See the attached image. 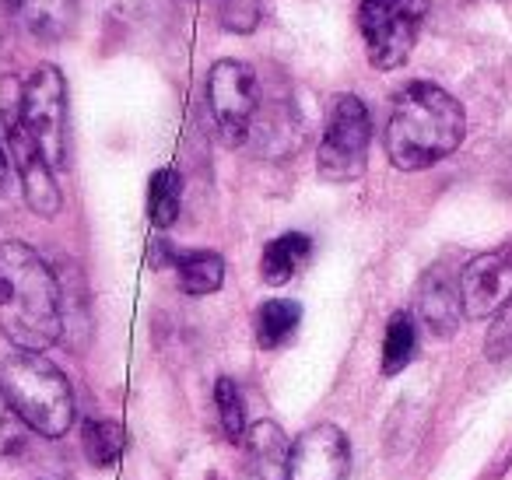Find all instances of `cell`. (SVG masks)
Segmentation results:
<instances>
[{"mask_svg": "<svg viewBox=\"0 0 512 480\" xmlns=\"http://www.w3.org/2000/svg\"><path fill=\"white\" fill-rule=\"evenodd\" d=\"M0 333L29 354H43L64 337V288L25 242L0 246Z\"/></svg>", "mask_w": 512, "mask_h": 480, "instance_id": "6da1fadb", "label": "cell"}, {"mask_svg": "<svg viewBox=\"0 0 512 480\" xmlns=\"http://www.w3.org/2000/svg\"><path fill=\"white\" fill-rule=\"evenodd\" d=\"M467 116L463 106L432 81L400 88L386 123V155L400 172L432 169L463 144Z\"/></svg>", "mask_w": 512, "mask_h": 480, "instance_id": "7a4b0ae2", "label": "cell"}, {"mask_svg": "<svg viewBox=\"0 0 512 480\" xmlns=\"http://www.w3.org/2000/svg\"><path fill=\"white\" fill-rule=\"evenodd\" d=\"M0 393L8 396L11 410L46 438H64L74 428V389L67 375L43 354L18 351L0 361Z\"/></svg>", "mask_w": 512, "mask_h": 480, "instance_id": "3957f363", "label": "cell"}, {"mask_svg": "<svg viewBox=\"0 0 512 480\" xmlns=\"http://www.w3.org/2000/svg\"><path fill=\"white\" fill-rule=\"evenodd\" d=\"M428 8H432L428 0H362L358 29H362L369 64L379 71H397L400 64H407Z\"/></svg>", "mask_w": 512, "mask_h": 480, "instance_id": "277c9868", "label": "cell"}, {"mask_svg": "<svg viewBox=\"0 0 512 480\" xmlns=\"http://www.w3.org/2000/svg\"><path fill=\"white\" fill-rule=\"evenodd\" d=\"M0 127H4V141H8V155L18 169V179H22V193L25 204L39 214V218H57L60 214V186L57 176H53V165L46 162V155L39 151L36 137L29 134L22 120V85L11 81V92L4 95V109H0Z\"/></svg>", "mask_w": 512, "mask_h": 480, "instance_id": "5b68a950", "label": "cell"}, {"mask_svg": "<svg viewBox=\"0 0 512 480\" xmlns=\"http://www.w3.org/2000/svg\"><path fill=\"white\" fill-rule=\"evenodd\" d=\"M372 141L369 109L358 95H337L330 109L327 130L316 148V169L327 183H355L365 172Z\"/></svg>", "mask_w": 512, "mask_h": 480, "instance_id": "8992f818", "label": "cell"}, {"mask_svg": "<svg viewBox=\"0 0 512 480\" xmlns=\"http://www.w3.org/2000/svg\"><path fill=\"white\" fill-rule=\"evenodd\" d=\"M22 120L53 169L67 165V85L60 67L39 64L22 81Z\"/></svg>", "mask_w": 512, "mask_h": 480, "instance_id": "52a82bcc", "label": "cell"}, {"mask_svg": "<svg viewBox=\"0 0 512 480\" xmlns=\"http://www.w3.org/2000/svg\"><path fill=\"white\" fill-rule=\"evenodd\" d=\"M260 99H264L260 81H256L253 67L242 60H218L207 74V102H211L214 123L228 144L246 141Z\"/></svg>", "mask_w": 512, "mask_h": 480, "instance_id": "ba28073f", "label": "cell"}, {"mask_svg": "<svg viewBox=\"0 0 512 480\" xmlns=\"http://www.w3.org/2000/svg\"><path fill=\"white\" fill-rule=\"evenodd\" d=\"M512 298V246L481 253L460 270V302L467 319H488Z\"/></svg>", "mask_w": 512, "mask_h": 480, "instance_id": "9c48e42d", "label": "cell"}, {"mask_svg": "<svg viewBox=\"0 0 512 480\" xmlns=\"http://www.w3.org/2000/svg\"><path fill=\"white\" fill-rule=\"evenodd\" d=\"M351 445L337 424H316L292 445L288 480H348Z\"/></svg>", "mask_w": 512, "mask_h": 480, "instance_id": "30bf717a", "label": "cell"}, {"mask_svg": "<svg viewBox=\"0 0 512 480\" xmlns=\"http://www.w3.org/2000/svg\"><path fill=\"white\" fill-rule=\"evenodd\" d=\"M302 137H306V123H302L299 109L292 99H260L253 123H249V148L260 158H288L299 151Z\"/></svg>", "mask_w": 512, "mask_h": 480, "instance_id": "8fae6325", "label": "cell"}, {"mask_svg": "<svg viewBox=\"0 0 512 480\" xmlns=\"http://www.w3.org/2000/svg\"><path fill=\"white\" fill-rule=\"evenodd\" d=\"M418 316L435 337H453L463 316L460 277L449 274V267H432L418 284Z\"/></svg>", "mask_w": 512, "mask_h": 480, "instance_id": "7c38bea8", "label": "cell"}, {"mask_svg": "<svg viewBox=\"0 0 512 480\" xmlns=\"http://www.w3.org/2000/svg\"><path fill=\"white\" fill-rule=\"evenodd\" d=\"M292 445L274 421H256L246 431V480H288Z\"/></svg>", "mask_w": 512, "mask_h": 480, "instance_id": "4fadbf2b", "label": "cell"}, {"mask_svg": "<svg viewBox=\"0 0 512 480\" xmlns=\"http://www.w3.org/2000/svg\"><path fill=\"white\" fill-rule=\"evenodd\" d=\"M4 4L18 18V25L43 43H60L71 36L81 8L78 0H4Z\"/></svg>", "mask_w": 512, "mask_h": 480, "instance_id": "5bb4252c", "label": "cell"}, {"mask_svg": "<svg viewBox=\"0 0 512 480\" xmlns=\"http://www.w3.org/2000/svg\"><path fill=\"white\" fill-rule=\"evenodd\" d=\"M309 253H313V242L302 232H285L274 242H267L264 256H260V277H264V284H271V288L288 284L295 277V270L309 260Z\"/></svg>", "mask_w": 512, "mask_h": 480, "instance_id": "9a60e30c", "label": "cell"}, {"mask_svg": "<svg viewBox=\"0 0 512 480\" xmlns=\"http://www.w3.org/2000/svg\"><path fill=\"white\" fill-rule=\"evenodd\" d=\"M176 267L179 291L186 295H214L225 281V260L214 249H193V253H179L172 260Z\"/></svg>", "mask_w": 512, "mask_h": 480, "instance_id": "2e32d148", "label": "cell"}, {"mask_svg": "<svg viewBox=\"0 0 512 480\" xmlns=\"http://www.w3.org/2000/svg\"><path fill=\"white\" fill-rule=\"evenodd\" d=\"M302 323V305L292 302V298H271L256 309L253 330H256V344L264 351H274V347L288 344L295 337Z\"/></svg>", "mask_w": 512, "mask_h": 480, "instance_id": "e0dca14e", "label": "cell"}, {"mask_svg": "<svg viewBox=\"0 0 512 480\" xmlns=\"http://www.w3.org/2000/svg\"><path fill=\"white\" fill-rule=\"evenodd\" d=\"M418 354V323L411 312H393L383 340V375H397Z\"/></svg>", "mask_w": 512, "mask_h": 480, "instance_id": "ac0fdd59", "label": "cell"}, {"mask_svg": "<svg viewBox=\"0 0 512 480\" xmlns=\"http://www.w3.org/2000/svg\"><path fill=\"white\" fill-rule=\"evenodd\" d=\"M81 449H85L88 463L106 470V466H113L116 459L123 456V449H127V431L116 421H95L92 417V421L81 424Z\"/></svg>", "mask_w": 512, "mask_h": 480, "instance_id": "d6986e66", "label": "cell"}, {"mask_svg": "<svg viewBox=\"0 0 512 480\" xmlns=\"http://www.w3.org/2000/svg\"><path fill=\"white\" fill-rule=\"evenodd\" d=\"M179 200H183V179L176 169H158L148 186V218L155 228H172L179 218Z\"/></svg>", "mask_w": 512, "mask_h": 480, "instance_id": "ffe728a7", "label": "cell"}, {"mask_svg": "<svg viewBox=\"0 0 512 480\" xmlns=\"http://www.w3.org/2000/svg\"><path fill=\"white\" fill-rule=\"evenodd\" d=\"M214 407H218V421H221V435L228 442H246V410H242V396H239V386L232 379L221 375L214 382Z\"/></svg>", "mask_w": 512, "mask_h": 480, "instance_id": "44dd1931", "label": "cell"}, {"mask_svg": "<svg viewBox=\"0 0 512 480\" xmlns=\"http://www.w3.org/2000/svg\"><path fill=\"white\" fill-rule=\"evenodd\" d=\"M484 354H488L491 361L509 358V354H512V298L505 302V309L495 316V323H491L488 340H484Z\"/></svg>", "mask_w": 512, "mask_h": 480, "instance_id": "7402d4cb", "label": "cell"}, {"mask_svg": "<svg viewBox=\"0 0 512 480\" xmlns=\"http://www.w3.org/2000/svg\"><path fill=\"white\" fill-rule=\"evenodd\" d=\"M18 424H22V417L11 410L8 396L0 393V459L18 445Z\"/></svg>", "mask_w": 512, "mask_h": 480, "instance_id": "603a6c76", "label": "cell"}, {"mask_svg": "<svg viewBox=\"0 0 512 480\" xmlns=\"http://www.w3.org/2000/svg\"><path fill=\"white\" fill-rule=\"evenodd\" d=\"M11 179V155H8V141H4V127H0V193L8 190Z\"/></svg>", "mask_w": 512, "mask_h": 480, "instance_id": "cb8c5ba5", "label": "cell"}]
</instances>
